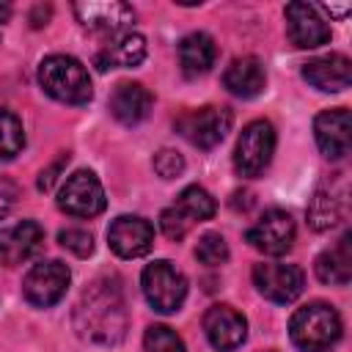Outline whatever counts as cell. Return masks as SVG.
Segmentation results:
<instances>
[{
	"mask_svg": "<svg viewBox=\"0 0 352 352\" xmlns=\"http://www.w3.org/2000/svg\"><path fill=\"white\" fill-rule=\"evenodd\" d=\"M74 327L82 338L102 344V346H113L124 338L126 305H124V294L116 280L104 278V280L91 283L82 292L74 308Z\"/></svg>",
	"mask_w": 352,
	"mask_h": 352,
	"instance_id": "cell-1",
	"label": "cell"
},
{
	"mask_svg": "<svg viewBox=\"0 0 352 352\" xmlns=\"http://www.w3.org/2000/svg\"><path fill=\"white\" fill-rule=\"evenodd\" d=\"M289 336L300 352H327L341 338V316L327 302L302 305L289 322Z\"/></svg>",
	"mask_w": 352,
	"mask_h": 352,
	"instance_id": "cell-2",
	"label": "cell"
},
{
	"mask_svg": "<svg viewBox=\"0 0 352 352\" xmlns=\"http://www.w3.org/2000/svg\"><path fill=\"white\" fill-rule=\"evenodd\" d=\"M38 82L63 104H85L94 96L88 69L72 55H47L38 63Z\"/></svg>",
	"mask_w": 352,
	"mask_h": 352,
	"instance_id": "cell-3",
	"label": "cell"
},
{
	"mask_svg": "<svg viewBox=\"0 0 352 352\" xmlns=\"http://www.w3.org/2000/svg\"><path fill=\"white\" fill-rule=\"evenodd\" d=\"M308 226L314 231H327L349 214V179L344 170H336L319 182L308 201Z\"/></svg>",
	"mask_w": 352,
	"mask_h": 352,
	"instance_id": "cell-4",
	"label": "cell"
},
{
	"mask_svg": "<svg viewBox=\"0 0 352 352\" xmlns=\"http://www.w3.org/2000/svg\"><path fill=\"white\" fill-rule=\"evenodd\" d=\"M272 154H275V126L267 118H256L236 138L234 168L239 176H248V179L261 176L267 170Z\"/></svg>",
	"mask_w": 352,
	"mask_h": 352,
	"instance_id": "cell-5",
	"label": "cell"
},
{
	"mask_svg": "<svg viewBox=\"0 0 352 352\" xmlns=\"http://www.w3.org/2000/svg\"><path fill=\"white\" fill-rule=\"evenodd\" d=\"M140 286H143V294H146L148 305L154 311H160V314L179 311L182 302H184V297H187V278L182 275V270H176L165 258L151 261L143 270Z\"/></svg>",
	"mask_w": 352,
	"mask_h": 352,
	"instance_id": "cell-6",
	"label": "cell"
},
{
	"mask_svg": "<svg viewBox=\"0 0 352 352\" xmlns=\"http://www.w3.org/2000/svg\"><path fill=\"white\" fill-rule=\"evenodd\" d=\"M231 110L228 107H214V104H206V107H198V110H187L176 118V132L190 140L192 146L209 151L214 148L231 129Z\"/></svg>",
	"mask_w": 352,
	"mask_h": 352,
	"instance_id": "cell-7",
	"label": "cell"
},
{
	"mask_svg": "<svg viewBox=\"0 0 352 352\" xmlns=\"http://www.w3.org/2000/svg\"><path fill=\"white\" fill-rule=\"evenodd\" d=\"M253 283L261 297L270 302L286 305L294 302L302 294L305 275L297 264H283V261H261L253 267Z\"/></svg>",
	"mask_w": 352,
	"mask_h": 352,
	"instance_id": "cell-8",
	"label": "cell"
},
{
	"mask_svg": "<svg viewBox=\"0 0 352 352\" xmlns=\"http://www.w3.org/2000/svg\"><path fill=\"white\" fill-rule=\"evenodd\" d=\"M104 204V190L94 170H74L58 192V206L72 217H96Z\"/></svg>",
	"mask_w": 352,
	"mask_h": 352,
	"instance_id": "cell-9",
	"label": "cell"
},
{
	"mask_svg": "<svg viewBox=\"0 0 352 352\" xmlns=\"http://www.w3.org/2000/svg\"><path fill=\"white\" fill-rule=\"evenodd\" d=\"M294 220L283 209H267L245 234L250 248H256L264 256H283L294 245Z\"/></svg>",
	"mask_w": 352,
	"mask_h": 352,
	"instance_id": "cell-10",
	"label": "cell"
},
{
	"mask_svg": "<svg viewBox=\"0 0 352 352\" xmlns=\"http://www.w3.org/2000/svg\"><path fill=\"white\" fill-rule=\"evenodd\" d=\"M69 280H72V275H69L66 264H60V261H41V264L28 270V275L22 280V294H25V300L30 305L50 308V305H55L66 294Z\"/></svg>",
	"mask_w": 352,
	"mask_h": 352,
	"instance_id": "cell-11",
	"label": "cell"
},
{
	"mask_svg": "<svg viewBox=\"0 0 352 352\" xmlns=\"http://www.w3.org/2000/svg\"><path fill=\"white\" fill-rule=\"evenodd\" d=\"M74 16L80 19L82 28L94 30V33H126L129 25L135 22V11L132 6L121 3V0H85V3H74Z\"/></svg>",
	"mask_w": 352,
	"mask_h": 352,
	"instance_id": "cell-12",
	"label": "cell"
},
{
	"mask_svg": "<svg viewBox=\"0 0 352 352\" xmlns=\"http://www.w3.org/2000/svg\"><path fill=\"white\" fill-rule=\"evenodd\" d=\"M286 33L289 41L300 50H314L330 41V25L324 22L322 11L302 0L286 6Z\"/></svg>",
	"mask_w": 352,
	"mask_h": 352,
	"instance_id": "cell-13",
	"label": "cell"
},
{
	"mask_svg": "<svg viewBox=\"0 0 352 352\" xmlns=\"http://www.w3.org/2000/svg\"><path fill=\"white\" fill-rule=\"evenodd\" d=\"M314 138L327 160H344L352 148V116L346 107L322 110L314 118Z\"/></svg>",
	"mask_w": 352,
	"mask_h": 352,
	"instance_id": "cell-14",
	"label": "cell"
},
{
	"mask_svg": "<svg viewBox=\"0 0 352 352\" xmlns=\"http://www.w3.org/2000/svg\"><path fill=\"white\" fill-rule=\"evenodd\" d=\"M107 245L121 258H140L154 245V226L138 214H121L107 228Z\"/></svg>",
	"mask_w": 352,
	"mask_h": 352,
	"instance_id": "cell-15",
	"label": "cell"
},
{
	"mask_svg": "<svg viewBox=\"0 0 352 352\" xmlns=\"http://www.w3.org/2000/svg\"><path fill=\"white\" fill-rule=\"evenodd\" d=\"M204 333H206V338L214 349L231 352L245 341L248 322L236 308H231L226 302H217L204 314Z\"/></svg>",
	"mask_w": 352,
	"mask_h": 352,
	"instance_id": "cell-16",
	"label": "cell"
},
{
	"mask_svg": "<svg viewBox=\"0 0 352 352\" xmlns=\"http://www.w3.org/2000/svg\"><path fill=\"white\" fill-rule=\"evenodd\" d=\"M44 245V228L36 220H22L0 231V264L14 267L28 261Z\"/></svg>",
	"mask_w": 352,
	"mask_h": 352,
	"instance_id": "cell-17",
	"label": "cell"
},
{
	"mask_svg": "<svg viewBox=\"0 0 352 352\" xmlns=\"http://www.w3.org/2000/svg\"><path fill=\"white\" fill-rule=\"evenodd\" d=\"M302 77H305L314 88H319V91H324V94H338V91L349 88V82H352V63H349L346 55L330 52V55H324V58L308 60V63L302 66Z\"/></svg>",
	"mask_w": 352,
	"mask_h": 352,
	"instance_id": "cell-18",
	"label": "cell"
},
{
	"mask_svg": "<svg viewBox=\"0 0 352 352\" xmlns=\"http://www.w3.org/2000/svg\"><path fill=\"white\" fill-rule=\"evenodd\" d=\"M223 85L239 96V99H256L264 85H267V72L261 66L258 58L253 55H242V58H234L226 72H223Z\"/></svg>",
	"mask_w": 352,
	"mask_h": 352,
	"instance_id": "cell-19",
	"label": "cell"
},
{
	"mask_svg": "<svg viewBox=\"0 0 352 352\" xmlns=\"http://www.w3.org/2000/svg\"><path fill=\"white\" fill-rule=\"evenodd\" d=\"M151 94L148 88H143L140 82H118L110 94V113L116 121L126 124V126H135L140 124L148 113H151Z\"/></svg>",
	"mask_w": 352,
	"mask_h": 352,
	"instance_id": "cell-20",
	"label": "cell"
},
{
	"mask_svg": "<svg viewBox=\"0 0 352 352\" xmlns=\"http://www.w3.org/2000/svg\"><path fill=\"white\" fill-rule=\"evenodd\" d=\"M316 278L327 286H346L352 278V234L346 231L333 248L316 256Z\"/></svg>",
	"mask_w": 352,
	"mask_h": 352,
	"instance_id": "cell-21",
	"label": "cell"
},
{
	"mask_svg": "<svg viewBox=\"0 0 352 352\" xmlns=\"http://www.w3.org/2000/svg\"><path fill=\"white\" fill-rule=\"evenodd\" d=\"M146 58V38L140 33H118L99 55H96V66L102 72L107 69H129V66H138L140 60Z\"/></svg>",
	"mask_w": 352,
	"mask_h": 352,
	"instance_id": "cell-22",
	"label": "cell"
},
{
	"mask_svg": "<svg viewBox=\"0 0 352 352\" xmlns=\"http://www.w3.org/2000/svg\"><path fill=\"white\" fill-rule=\"evenodd\" d=\"M217 47L209 33H190L179 41V63L187 77H201L214 66Z\"/></svg>",
	"mask_w": 352,
	"mask_h": 352,
	"instance_id": "cell-23",
	"label": "cell"
},
{
	"mask_svg": "<svg viewBox=\"0 0 352 352\" xmlns=\"http://www.w3.org/2000/svg\"><path fill=\"white\" fill-rule=\"evenodd\" d=\"M173 209H176L184 220H190V223H201V220H212V217H214L217 204H214V198H212L204 187L190 184V187H184V190L179 192Z\"/></svg>",
	"mask_w": 352,
	"mask_h": 352,
	"instance_id": "cell-24",
	"label": "cell"
},
{
	"mask_svg": "<svg viewBox=\"0 0 352 352\" xmlns=\"http://www.w3.org/2000/svg\"><path fill=\"white\" fill-rule=\"evenodd\" d=\"M25 146V132H22V121L0 107V162L14 160Z\"/></svg>",
	"mask_w": 352,
	"mask_h": 352,
	"instance_id": "cell-25",
	"label": "cell"
},
{
	"mask_svg": "<svg viewBox=\"0 0 352 352\" xmlns=\"http://www.w3.org/2000/svg\"><path fill=\"white\" fill-rule=\"evenodd\" d=\"M143 346L146 352H187L179 333L168 324H151L143 336Z\"/></svg>",
	"mask_w": 352,
	"mask_h": 352,
	"instance_id": "cell-26",
	"label": "cell"
},
{
	"mask_svg": "<svg viewBox=\"0 0 352 352\" xmlns=\"http://www.w3.org/2000/svg\"><path fill=\"white\" fill-rule=\"evenodd\" d=\"M195 258L206 267H217L228 261V245L220 234H204L195 245Z\"/></svg>",
	"mask_w": 352,
	"mask_h": 352,
	"instance_id": "cell-27",
	"label": "cell"
},
{
	"mask_svg": "<svg viewBox=\"0 0 352 352\" xmlns=\"http://www.w3.org/2000/svg\"><path fill=\"white\" fill-rule=\"evenodd\" d=\"M58 242L66 250H72L74 256H80V258H85V256L94 253V236L88 231H82V228H63L58 234Z\"/></svg>",
	"mask_w": 352,
	"mask_h": 352,
	"instance_id": "cell-28",
	"label": "cell"
},
{
	"mask_svg": "<svg viewBox=\"0 0 352 352\" xmlns=\"http://www.w3.org/2000/svg\"><path fill=\"white\" fill-rule=\"evenodd\" d=\"M154 170L162 176V179H176L182 170H184V160L179 151L173 148H162L154 154Z\"/></svg>",
	"mask_w": 352,
	"mask_h": 352,
	"instance_id": "cell-29",
	"label": "cell"
},
{
	"mask_svg": "<svg viewBox=\"0 0 352 352\" xmlns=\"http://www.w3.org/2000/svg\"><path fill=\"white\" fill-rule=\"evenodd\" d=\"M190 220H184L173 206H168V209H162V214H160V228H162V234L168 236V239H182L187 231H190Z\"/></svg>",
	"mask_w": 352,
	"mask_h": 352,
	"instance_id": "cell-30",
	"label": "cell"
},
{
	"mask_svg": "<svg viewBox=\"0 0 352 352\" xmlns=\"http://www.w3.org/2000/svg\"><path fill=\"white\" fill-rule=\"evenodd\" d=\"M14 204H16V184L0 176V220L11 212Z\"/></svg>",
	"mask_w": 352,
	"mask_h": 352,
	"instance_id": "cell-31",
	"label": "cell"
},
{
	"mask_svg": "<svg viewBox=\"0 0 352 352\" xmlns=\"http://www.w3.org/2000/svg\"><path fill=\"white\" fill-rule=\"evenodd\" d=\"M66 162H69V154H60V157H58L47 170H41V176H38V190H44V192H47V190L55 184V179H58V173H60V168H63Z\"/></svg>",
	"mask_w": 352,
	"mask_h": 352,
	"instance_id": "cell-32",
	"label": "cell"
},
{
	"mask_svg": "<svg viewBox=\"0 0 352 352\" xmlns=\"http://www.w3.org/2000/svg\"><path fill=\"white\" fill-rule=\"evenodd\" d=\"M322 8H324V11H327V14H333V16H344V14H346V11H349V8H346V6H322Z\"/></svg>",
	"mask_w": 352,
	"mask_h": 352,
	"instance_id": "cell-33",
	"label": "cell"
},
{
	"mask_svg": "<svg viewBox=\"0 0 352 352\" xmlns=\"http://www.w3.org/2000/svg\"><path fill=\"white\" fill-rule=\"evenodd\" d=\"M8 19H11V6L0 3V22H8Z\"/></svg>",
	"mask_w": 352,
	"mask_h": 352,
	"instance_id": "cell-34",
	"label": "cell"
},
{
	"mask_svg": "<svg viewBox=\"0 0 352 352\" xmlns=\"http://www.w3.org/2000/svg\"><path fill=\"white\" fill-rule=\"evenodd\" d=\"M272 352H275V349H272Z\"/></svg>",
	"mask_w": 352,
	"mask_h": 352,
	"instance_id": "cell-35",
	"label": "cell"
}]
</instances>
